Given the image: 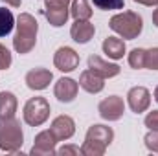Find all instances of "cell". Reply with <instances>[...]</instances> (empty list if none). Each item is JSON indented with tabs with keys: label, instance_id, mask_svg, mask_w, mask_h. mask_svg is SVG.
<instances>
[{
	"label": "cell",
	"instance_id": "obj_9",
	"mask_svg": "<svg viewBox=\"0 0 158 156\" xmlns=\"http://www.w3.org/2000/svg\"><path fill=\"white\" fill-rule=\"evenodd\" d=\"M79 90V83L74 81L70 77H61L55 83V88H53V94L55 97L61 101V103H72L77 96Z\"/></svg>",
	"mask_w": 158,
	"mask_h": 156
},
{
	"label": "cell",
	"instance_id": "obj_27",
	"mask_svg": "<svg viewBox=\"0 0 158 156\" xmlns=\"http://www.w3.org/2000/svg\"><path fill=\"white\" fill-rule=\"evenodd\" d=\"M145 127H149L151 130H158V110H153L145 116Z\"/></svg>",
	"mask_w": 158,
	"mask_h": 156
},
{
	"label": "cell",
	"instance_id": "obj_19",
	"mask_svg": "<svg viewBox=\"0 0 158 156\" xmlns=\"http://www.w3.org/2000/svg\"><path fill=\"white\" fill-rule=\"evenodd\" d=\"M70 15L76 20H88L92 17V7L86 0H74L70 7Z\"/></svg>",
	"mask_w": 158,
	"mask_h": 156
},
{
	"label": "cell",
	"instance_id": "obj_13",
	"mask_svg": "<svg viewBox=\"0 0 158 156\" xmlns=\"http://www.w3.org/2000/svg\"><path fill=\"white\" fill-rule=\"evenodd\" d=\"M52 79H53V76H52L50 70H46V68H33V70H30L26 74V84L31 90H44L52 83Z\"/></svg>",
	"mask_w": 158,
	"mask_h": 156
},
{
	"label": "cell",
	"instance_id": "obj_26",
	"mask_svg": "<svg viewBox=\"0 0 158 156\" xmlns=\"http://www.w3.org/2000/svg\"><path fill=\"white\" fill-rule=\"evenodd\" d=\"M9 66H11V53L4 44H0V70H7Z\"/></svg>",
	"mask_w": 158,
	"mask_h": 156
},
{
	"label": "cell",
	"instance_id": "obj_18",
	"mask_svg": "<svg viewBox=\"0 0 158 156\" xmlns=\"http://www.w3.org/2000/svg\"><path fill=\"white\" fill-rule=\"evenodd\" d=\"M103 51L110 57V59H121L125 55V42L118 37H107L103 40Z\"/></svg>",
	"mask_w": 158,
	"mask_h": 156
},
{
	"label": "cell",
	"instance_id": "obj_24",
	"mask_svg": "<svg viewBox=\"0 0 158 156\" xmlns=\"http://www.w3.org/2000/svg\"><path fill=\"white\" fill-rule=\"evenodd\" d=\"M145 68L158 70V48L145 50Z\"/></svg>",
	"mask_w": 158,
	"mask_h": 156
},
{
	"label": "cell",
	"instance_id": "obj_25",
	"mask_svg": "<svg viewBox=\"0 0 158 156\" xmlns=\"http://www.w3.org/2000/svg\"><path fill=\"white\" fill-rule=\"evenodd\" d=\"M143 142H145V147H147L151 153H158V130L147 132L145 138H143Z\"/></svg>",
	"mask_w": 158,
	"mask_h": 156
},
{
	"label": "cell",
	"instance_id": "obj_15",
	"mask_svg": "<svg viewBox=\"0 0 158 156\" xmlns=\"http://www.w3.org/2000/svg\"><path fill=\"white\" fill-rule=\"evenodd\" d=\"M103 81H105V79L101 77V76H98L96 72H92V70L88 68V70H85V72L81 74V77H79V86H81L85 92H88V94H99V92L103 90V86H105Z\"/></svg>",
	"mask_w": 158,
	"mask_h": 156
},
{
	"label": "cell",
	"instance_id": "obj_4",
	"mask_svg": "<svg viewBox=\"0 0 158 156\" xmlns=\"http://www.w3.org/2000/svg\"><path fill=\"white\" fill-rule=\"evenodd\" d=\"M50 116V103L44 97H31L24 105V121L31 127L42 125Z\"/></svg>",
	"mask_w": 158,
	"mask_h": 156
},
{
	"label": "cell",
	"instance_id": "obj_8",
	"mask_svg": "<svg viewBox=\"0 0 158 156\" xmlns=\"http://www.w3.org/2000/svg\"><path fill=\"white\" fill-rule=\"evenodd\" d=\"M127 103H129V107H131L132 112L142 114L151 105V94H149V90L145 86H134L127 94Z\"/></svg>",
	"mask_w": 158,
	"mask_h": 156
},
{
	"label": "cell",
	"instance_id": "obj_6",
	"mask_svg": "<svg viewBox=\"0 0 158 156\" xmlns=\"http://www.w3.org/2000/svg\"><path fill=\"white\" fill-rule=\"evenodd\" d=\"M53 64L59 72H74L79 64V55L70 46H61L53 55Z\"/></svg>",
	"mask_w": 158,
	"mask_h": 156
},
{
	"label": "cell",
	"instance_id": "obj_31",
	"mask_svg": "<svg viewBox=\"0 0 158 156\" xmlns=\"http://www.w3.org/2000/svg\"><path fill=\"white\" fill-rule=\"evenodd\" d=\"M153 22H155V26L158 28V7L153 11Z\"/></svg>",
	"mask_w": 158,
	"mask_h": 156
},
{
	"label": "cell",
	"instance_id": "obj_14",
	"mask_svg": "<svg viewBox=\"0 0 158 156\" xmlns=\"http://www.w3.org/2000/svg\"><path fill=\"white\" fill-rule=\"evenodd\" d=\"M88 142H96V143H101L105 147H109L114 140V130L110 127H105V125H92L88 130H86V138Z\"/></svg>",
	"mask_w": 158,
	"mask_h": 156
},
{
	"label": "cell",
	"instance_id": "obj_30",
	"mask_svg": "<svg viewBox=\"0 0 158 156\" xmlns=\"http://www.w3.org/2000/svg\"><path fill=\"white\" fill-rule=\"evenodd\" d=\"M2 2H6V4H9L11 7H20V0H2Z\"/></svg>",
	"mask_w": 158,
	"mask_h": 156
},
{
	"label": "cell",
	"instance_id": "obj_1",
	"mask_svg": "<svg viewBox=\"0 0 158 156\" xmlns=\"http://www.w3.org/2000/svg\"><path fill=\"white\" fill-rule=\"evenodd\" d=\"M15 26H17V33H15V39H13V48L20 55L30 53L35 48L37 31H39V24H37L35 17L30 15V13H20Z\"/></svg>",
	"mask_w": 158,
	"mask_h": 156
},
{
	"label": "cell",
	"instance_id": "obj_32",
	"mask_svg": "<svg viewBox=\"0 0 158 156\" xmlns=\"http://www.w3.org/2000/svg\"><path fill=\"white\" fill-rule=\"evenodd\" d=\"M155 99H156V103H158V86L155 88Z\"/></svg>",
	"mask_w": 158,
	"mask_h": 156
},
{
	"label": "cell",
	"instance_id": "obj_3",
	"mask_svg": "<svg viewBox=\"0 0 158 156\" xmlns=\"http://www.w3.org/2000/svg\"><path fill=\"white\" fill-rule=\"evenodd\" d=\"M24 143V134L19 119L4 117L0 119V149L4 153H17Z\"/></svg>",
	"mask_w": 158,
	"mask_h": 156
},
{
	"label": "cell",
	"instance_id": "obj_10",
	"mask_svg": "<svg viewBox=\"0 0 158 156\" xmlns=\"http://www.w3.org/2000/svg\"><path fill=\"white\" fill-rule=\"evenodd\" d=\"M55 136L52 134V130H42L35 136V143L31 147V154H57V149H55Z\"/></svg>",
	"mask_w": 158,
	"mask_h": 156
},
{
	"label": "cell",
	"instance_id": "obj_5",
	"mask_svg": "<svg viewBox=\"0 0 158 156\" xmlns=\"http://www.w3.org/2000/svg\"><path fill=\"white\" fill-rule=\"evenodd\" d=\"M68 15H70L68 0H44V17L53 28L64 26Z\"/></svg>",
	"mask_w": 158,
	"mask_h": 156
},
{
	"label": "cell",
	"instance_id": "obj_7",
	"mask_svg": "<svg viewBox=\"0 0 158 156\" xmlns=\"http://www.w3.org/2000/svg\"><path fill=\"white\" fill-rule=\"evenodd\" d=\"M99 116L107 121H118L125 112V103L119 96H109L107 99H103L98 107Z\"/></svg>",
	"mask_w": 158,
	"mask_h": 156
},
{
	"label": "cell",
	"instance_id": "obj_17",
	"mask_svg": "<svg viewBox=\"0 0 158 156\" xmlns=\"http://www.w3.org/2000/svg\"><path fill=\"white\" fill-rule=\"evenodd\" d=\"M17 97L11 92H0V119L13 117L17 112Z\"/></svg>",
	"mask_w": 158,
	"mask_h": 156
},
{
	"label": "cell",
	"instance_id": "obj_23",
	"mask_svg": "<svg viewBox=\"0 0 158 156\" xmlns=\"http://www.w3.org/2000/svg\"><path fill=\"white\" fill-rule=\"evenodd\" d=\"M92 2L99 9H121L125 6V0H92Z\"/></svg>",
	"mask_w": 158,
	"mask_h": 156
},
{
	"label": "cell",
	"instance_id": "obj_12",
	"mask_svg": "<svg viewBox=\"0 0 158 156\" xmlns=\"http://www.w3.org/2000/svg\"><path fill=\"white\" fill-rule=\"evenodd\" d=\"M88 68L92 72H96L98 76H101L103 79H110V77H116L119 74V68L118 64H112V63H107L105 59L98 57V55H90L88 57Z\"/></svg>",
	"mask_w": 158,
	"mask_h": 156
},
{
	"label": "cell",
	"instance_id": "obj_29",
	"mask_svg": "<svg viewBox=\"0 0 158 156\" xmlns=\"http://www.w3.org/2000/svg\"><path fill=\"white\" fill-rule=\"evenodd\" d=\"M142 6H158V0H134Z\"/></svg>",
	"mask_w": 158,
	"mask_h": 156
},
{
	"label": "cell",
	"instance_id": "obj_28",
	"mask_svg": "<svg viewBox=\"0 0 158 156\" xmlns=\"http://www.w3.org/2000/svg\"><path fill=\"white\" fill-rule=\"evenodd\" d=\"M57 154H81V149L76 145H63L61 149H57Z\"/></svg>",
	"mask_w": 158,
	"mask_h": 156
},
{
	"label": "cell",
	"instance_id": "obj_20",
	"mask_svg": "<svg viewBox=\"0 0 158 156\" xmlns=\"http://www.w3.org/2000/svg\"><path fill=\"white\" fill-rule=\"evenodd\" d=\"M13 26H15L13 13L9 9H6V7H0V37L9 35L11 30H13Z\"/></svg>",
	"mask_w": 158,
	"mask_h": 156
},
{
	"label": "cell",
	"instance_id": "obj_21",
	"mask_svg": "<svg viewBox=\"0 0 158 156\" xmlns=\"http://www.w3.org/2000/svg\"><path fill=\"white\" fill-rule=\"evenodd\" d=\"M105 151H107L105 145L96 143V142H88V140H85V143L81 147V154H85V156H103Z\"/></svg>",
	"mask_w": 158,
	"mask_h": 156
},
{
	"label": "cell",
	"instance_id": "obj_2",
	"mask_svg": "<svg viewBox=\"0 0 158 156\" xmlns=\"http://www.w3.org/2000/svg\"><path fill=\"white\" fill-rule=\"evenodd\" d=\"M109 26L112 31H116L123 39H136L143 30V20L134 11H123L110 18Z\"/></svg>",
	"mask_w": 158,
	"mask_h": 156
},
{
	"label": "cell",
	"instance_id": "obj_11",
	"mask_svg": "<svg viewBox=\"0 0 158 156\" xmlns=\"http://www.w3.org/2000/svg\"><path fill=\"white\" fill-rule=\"evenodd\" d=\"M52 134L55 136L57 142H63V140H68L74 136L76 132V123L70 116H57L52 123Z\"/></svg>",
	"mask_w": 158,
	"mask_h": 156
},
{
	"label": "cell",
	"instance_id": "obj_22",
	"mask_svg": "<svg viewBox=\"0 0 158 156\" xmlns=\"http://www.w3.org/2000/svg\"><path fill=\"white\" fill-rule=\"evenodd\" d=\"M129 64L132 68H136V70L145 68V50L143 48H134L129 53Z\"/></svg>",
	"mask_w": 158,
	"mask_h": 156
},
{
	"label": "cell",
	"instance_id": "obj_16",
	"mask_svg": "<svg viewBox=\"0 0 158 156\" xmlns=\"http://www.w3.org/2000/svg\"><path fill=\"white\" fill-rule=\"evenodd\" d=\"M94 33H96V28L88 20H76L72 24V28H70L72 39L76 40V42H79V44H86L88 40L94 37Z\"/></svg>",
	"mask_w": 158,
	"mask_h": 156
}]
</instances>
